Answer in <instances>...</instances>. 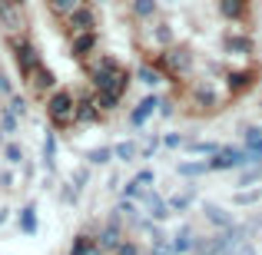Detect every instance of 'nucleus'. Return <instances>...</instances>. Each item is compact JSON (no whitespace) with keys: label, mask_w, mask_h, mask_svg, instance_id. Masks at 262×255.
<instances>
[{"label":"nucleus","mask_w":262,"mask_h":255,"mask_svg":"<svg viewBox=\"0 0 262 255\" xmlns=\"http://www.w3.org/2000/svg\"><path fill=\"white\" fill-rule=\"evenodd\" d=\"M47 116H50L53 129H70L77 123V96L70 89H53L47 96Z\"/></svg>","instance_id":"1"},{"label":"nucleus","mask_w":262,"mask_h":255,"mask_svg":"<svg viewBox=\"0 0 262 255\" xmlns=\"http://www.w3.org/2000/svg\"><path fill=\"white\" fill-rule=\"evenodd\" d=\"M7 47L13 50V60H17V70H20V77L30 83V77H33V70H37L43 60H40V53H37V47L30 43V40L24 37V33H13V37H7Z\"/></svg>","instance_id":"2"},{"label":"nucleus","mask_w":262,"mask_h":255,"mask_svg":"<svg viewBox=\"0 0 262 255\" xmlns=\"http://www.w3.org/2000/svg\"><path fill=\"white\" fill-rule=\"evenodd\" d=\"M156 70H166L173 77H186L192 70V53L186 47H169V50H163L156 57Z\"/></svg>","instance_id":"3"},{"label":"nucleus","mask_w":262,"mask_h":255,"mask_svg":"<svg viewBox=\"0 0 262 255\" xmlns=\"http://www.w3.org/2000/svg\"><path fill=\"white\" fill-rule=\"evenodd\" d=\"M0 27H4L7 37L27 30V10L24 0H0Z\"/></svg>","instance_id":"4"},{"label":"nucleus","mask_w":262,"mask_h":255,"mask_svg":"<svg viewBox=\"0 0 262 255\" xmlns=\"http://www.w3.org/2000/svg\"><path fill=\"white\" fill-rule=\"evenodd\" d=\"M246 163H249L246 149H232V146H226V149H219V153L212 156L206 166H209V172H226V169H243Z\"/></svg>","instance_id":"5"},{"label":"nucleus","mask_w":262,"mask_h":255,"mask_svg":"<svg viewBox=\"0 0 262 255\" xmlns=\"http://www.w3.org/2000/svg\"><path fill=\"white\" fill-rule=\"evenodd\" d=\"M67 33H70V37H77V33H96V13H93V7L80 4L77 10L67 17Z\"/></svg>","instance_id":"6"},{"label":"nucleus","mask_w":262,"mask_h":255,"mask_svg":"<svg viewBox=\"0 0 262 255\" xmlns=\"http://www.w3.org/2000/svg\"><path fill=\"white\" fill-rule=\"evenodd\" d=\"M123 219L120 216H110V222L103 225V232L96 236V245H100V252H116L123 242V229H120Z\"/></svg>","instance_id":"7"},{"label":"nucleus","mask_w":262,"mask_h":255,"mask_svg":"<svg viewBox=\"0 0 262 255\" xmlns=\"http://www.w3.org/2000/svg\"><path fill=\"white\" fill-rule=\"evenodd\" d=\"M143 209H146V216L153 219V222H166L169 219V202L160 192H146V196H143Z\"/></svg>","instance_id":"8"},{"label":"nucleus","mask_w":262,"mask_h":255,"mask_svg":"<svg viewBox=\"0 0 262 255\" xmlns=\"http://www.w3.org/2000/svg\"><path fill=\"white\" fill-rule=\"evenodd\" d=\"M160 103H163V100H160V96H156V93L143 96V100H140V106H136L133 113H129V123H133V126H143V123H146L149 116H153L156 109H160Z\"/></svg>","instance_id":"9"},{"label":"nucleus","mask_w":262,"mask_h":255,"mask_svg":"<svg viewBox=\"0 0 262 255\" xmlns=\"http://www.w3.org/2000/svg\"><path fill=\"white\" fill-rule=\"evenodd\" d=\"M96 50V33H77V37H70V53L77 60H90Z\"/></svg>","instance_id":"10"},{"label":"nucleus","mask_w":262,"mask_h":255,"mask_svg":"<svg viewBox=\"0 0 262 255\" xmlns=\"http://www.w3.org/2000/svg\"><path fill=\"white\" fill-rule=\"evenodd\" d=\"M203 216H206V222L216 225L219 232L229 229V225H236V222H232V212H226L223 205H216V202H206V205H203Z\"/></svg>","instance_id":"11"},{"label":"nucleus","mask_w":262,"mask_h":255,"mask_svg":"<svg viewBox=\"0 0 262 255\" xmlns=\"http://www.w3.org/2000/svg\"><path fill=\"white\" fill-rule=\"evenodd\" d=\"M30 86H33V93H53V89H57V77H53L50 66L40 63L37 70H33V77H30Z\"/></svg>","instance_id":"12"},{"label":"nucleus","mask_w":262,"mask_h":255,"mask_svg":"<svg viewBox=\"0 0 262 255\" xmlns=\"http://www.w3.org/2000/svg\"><path fill=\"white\" fill-rule=\"evenodd\" d=\"M243 136H246V156H249V163H259L262 159V126H246L243 129Z\"/></svg>","instance_id":"13"},{"label":"nucleus","mask_w":262,"mask_h":255,"mask_svg":"<svg viewBox=\"0 0 262 255\" xmlns=\"http://www.w3.org/2000/svg\"><path fill=\"white\" fill-rule=\"evenodd\" d=\"M100 106H96V100L93 96H80L77 100V123H96L100 120Z\"/></svg>","instance_id":"14"},{"label":"nucleus","mask_w":262,"mask_h":255,"mask_svg":"<svg viewBox=\"0 0 262 255\" xmlns=\"http://www.w3.org/2000/svg\"><path fill=\"white\" fill-rule=\"evenodd\" d=\"M192 229L189 225H179V232L173 236V242H169V252L173 255H186V252H192Z\"/></svg>","instance_id":"15"},{"label":"nucleus","mask_w":262,"mask_h":255,"mask_svg":"<svg viewBox=\"0 0 262 255\" xmlns=\"http://www.w3.org/2000/svg\"><path fill=\"white\" fill-rule=\"evenodd\" d=\"M70 255H100V245L93 236H77L70 245Z\"/></svg>","instance_id":"16"},{"label":"nucleus","mask_w":262,"mask_h":255,"mask_svg":"<svg viewBox=\"0 0 262 255\" xmlns=\"http://www.w3.org/2000/svg\"><path fill=\"white\" fill-rule=\"evenodd\" d=\"M192 199H196V189H192V186H186L183 192H176V196L169 199V212H186L192 205Z\"/></svg>","instance_id":"17"},{"label":"nucleus","mask_w":262,"mask_h":255,"mask_svg":"<svg viewBox=\"0 0 262 255\" xmlns=\"http://www.w3.org/2000/svg\"><path fill=\"white\" fill-rule=\"evenodd\" d=\"M219 10L226 20H243L246 17V0H219Z\"/></svg>","instance_id":"18"},{"label":"nucleus","mask_w":262,"mask_h":255,"mask_svg":"<svg viewBox=\"0 0 262 255\" xmlns=\"http://www.w3.org/2000/svg\"><path fill=\"white\" fill-rule=\"evenodd\" d=\"M93 100H96V106H100V113H113V109L120 106V96L110 93V89H96Z\"/></svg>","instance_id":"19"},{"label":"nucleus","mask_w":262,"mask_h":255,"mask_svg":"<svg viewBox=\"0 0 262 255\" xmlns=\"http://www.w3.org/2000/svg\"><path fill=\"white\" fill-rule=\"evenodd\" d=\"M116 216L126 219L129 225H140V209H136L133 199H120V205H116Z\"/></svg>","instance_id":"20"},{"label":"nucleus","mask_w":262,"mask_h":255,"mask_svg":"<svg viewBox=\"0 0 262 255\" xmlns=\"http://www.w3.org/2000/svg\"><path fill=\"white\" fill-rule=\"evenodd\" d=\"M223 47L229 53H249L252 50V40L249 37H232V33H226V37H223Z\"/></svg>","instance_id":"21"},{"label":"nucleus","mask_w":262,"mask_h":255,"mask_svg":"<svg viewBox=\"0 0 262 255\" xmlns=\"http://www.w3.org/2000/svg\"><path fill=\"white\" fill-rule=\"evenodd\" d=\"M83 159L90 163V166H106L110 159H113V149L110 146H96V149H86V156Z\"/></svg>","instance_id":"22"},{"label":"nucleus","mask_w":262,"mask_h":255,"mask_svg":"<svg viewBox=\"0 0 262 255\" xmlns=\"http://www.w3.org/2000/svg\"><path fill=\"white\" fill-rule=\"evenodd\" d=\"M136 80H140V83H146V86H160V83H163V73L156 70V66L143 63L140 70H136Z\"/></svg>","instance_id":"23"},{"label":"nucleus","mask_w":262,"mask_h":255,"mask_svg":"<svg viewBox=\"0 0 262 255\" xmlns=\"http://www.w3.org/2000/svg\"><path fill=\"white\" fill-rule=\"evenodd\" d=\"M136 156H140L136 143H116L113 146V159H120V163H133Z\"/></svg>","instance_id":"24"},{"label":"nucleus","mask_w":262,"mask_h":255,"mask_svg":"<svg viewBox=\"0 0 262 255\" xmlns=\"http://www.w3.org/2000/svg\"><path fill=\"white\" fill-rule=\"evenodd\" d=\"M20 232H27V236L37 232V209H33V205L20 209Z\"/></svg>","instance_id":"25"},{"label":"nucleus","mask_w":262,"mask_h":255,"mask_svg":"<svg viewBox=\"0 0 262 255\" xmlns=\"http://www.w3.org/2000/svg\"><path fill=\"white\" fill-rule=\"evenodd\" d=\"M156 10H160V4H156V0H133V13L140 20H149Z\"/></svg>","instance_id":"26"},{"label":"nucleus","mask_w":262,"mask_h":255,"mask_svg":"<svg viewBox=\"0 0 262 255\" xmlns=\"http://www.w3.org/2000/svg\"><path fill=\"white\" fill-rule=\"evenodd\" d=\"M17 120H20V116L13 113L10 106H7V109H0V129H4L7 136H13V133H17Z\"/></svg>","instance_id":"27"},{"label":"nucleus","mask_w":262,"mask_h":255,"mask_svg":"<svg viewBox=\"0 0 262 255\" xmlns=\"http://www.w3.org/2000/svg\"><path fill=\"white\" fill-rule=\"evenodd\" d=\"M77 7H80V0H50V10L57 13V17H63V20L70 17Z\"/></svg>","instance_id":"28"},{"label":"nucleus","mask_w":262,"mask_h":255,"mask_svg":"<svg viewBox=\"0 0 262 255\" xmlns=\"http://www.w3.org/2000/svg\"><path fill=\"white\" fill-rule=\"evenodd\" d=\"M176 172L179 176H203V172H209V166L206 163H179Z\"/></svg>","instance_id":"29"},{"label":"nucleus","mask_w":262,"mask_h":255,"mask_svg":"<svg viewBox=\"0 0 262 255\" xmlns=\"http://www.w3.org/2000/svg\"><path fill=\"white\" fill-rule=\"evenodd\" d=\"M259 199H262V189H249V192H236L232 202H236V205H256Z\"/></svg>","instance_id":"30"},{"label":"nucleus","mask_w":262,"mask_h":255,"mask_svg":"<svg viewBox=\"0 0 262 255\" xmlns=\"http://www.w3.org/2000/svg\"><path fill=\"white\" fill-rule=\"evenodd\" d=\"M4 159L10 163V166H17V163H24V149H20L17 143H7L4 146Z\"/></svg>","instance_id":"31"},{"label":"nucleus","mask_w":262,"mask_h":255,"mask_svg":"<svg viewBox=\"0 0 262 255\" xmlns=\"http://www.w3.org/2000/svg\"><path fill=\"white\" fill-rule=\"evenodd\" d=\"M53 156H57V140H53V133H47V140H43V159H47V169H53Z\"/></svg>","instance_id":"32"},{"label":"nucleus","mask_w":262,"mask_h":255,"mask_svg":"<svg viewBox=\"0 0 262 255\" xmlns=\"http://www.w3.org/2000/svg\"><path fill=\"white\" fill-rule=\"evenodd\" d=\"M252 80H249V73H229V89L232 93H239V89H246Z\"/></svg>","instance_id":"33"},{"label":"nucleus","mask_w":262,"mask_h":255,"mask_svg":"<svg viewBox=\"0 0 262 255\" xmlns=\"http://www.w3.org/2000/svg\"><path fill=\"white\" fill-rule=\"evenodd\" d=\"M146 192H143V186L136 182V179H129L126 186H123V199H143Z\"/></svg>","instance_id":"34"},{"label":"nucleus","mask_w":262,"mask_h":255,"mask_svg":"<svg viewBox=\"0 0 262 255\" xmlns=\"http://www.w3.org/2000/svg\"><path fill=\"white\" fill-rule=\"evenodd\" d=\"M186 146H189V153H206V156H216L219 153L216 143H186Z\"/></svg>","instance_id":"35"},{"label":"nucleus","mask_w":262,"mask_h":255,"mask_svg":"<svg viewBox=\"0 0 262 255\" xmlns=\"http://www.w3.org/2000/svg\"><path fill=\"white\" fill-rule=\"evenodd\" d=\"M156 43H163V47L173 43V30H169V24H160V27H156Z\"/></svg>","instance_id":"36"},{"label":"nucleus","mask_w":262,"mask_h":255,"mask_svg":"<svg viewBox=\"0 0 262 255\" xmlns=\"http://www.w3.org/2000/svg\"><path fill=\"white\" fill-rule=\"evenodd\" d=\"M113 255H140V245H136V242H129V239H123V242H120V249H116Z\"/></svg>","instance_id":"37"},{"label":"nucleus","mask_w":262,"mask_h":255,"mask_svg":"<svg viewBox=\"0 0 262 255\" xmlns=\"http://www.w3.org/2000/svg\"><path fill=\"white\" fill-rule=\"evenodd\" d=\"M196 100H199V103H206V106H212V103H216V96H212V89H209V86H196Z\"/></svg>","instance_id":"38"},{"label":"nucleus","mask_w":262,"mask_h":255,"mask_svg":"<svg viewBox=\"0 0 262 255\" xmlns=\"http://www.w3.org/2000/svg\"><path fill=\"white\" fill-rule=\"evenodd\" d=\"M163 143H166V149H179V146H186V136L183 133H169Z\"/></svg>","instance_id":"39"},{"label":"nucleus","mask_w":262,"mask_h":255,"mask_svg":"<svg viewBox=\"0 0 262 255\" xmlns=\"http://www.w3.org/2000/svg\"><path fill=\"white\" fill-rule=\"evenodd\" d=\"M10 109H13L17 116H24V113H27V100H24V96H17V93H13V96H10Z\"/></svg>","instance_id":"40"},{"label":"nucleus","mask_w":262,"mask_h":255,"mask_svg":"<svg viewBox=\"0 0 262 255\" xmlns=\"http://www.w3.org/2000/svg\"><path fill=\"white\" fill-rule=\"evenodd\" d=\"M86 182H90V172L86 169H77V172H73V189H83Z\"/></svg>","instance_id":"41"},{"label":"nucleus","mask_w":262,"mask_h":255,"mask_svg":"<svg viewBox=\"0 0 262 255\" xmlns=\"http://www.w3.org/2000/svg\"><path fill=\"white\" fill-rule=\"evenodd\" d=\"M133 179H136V182H140V186H143V189H146V186H149V182H153V179H156V176H153V169H143V172H136V176H133Z\"/></svg>","instance_id":"42"},{"label":"nucleus","mask_w":262,"mask_h":255,"mask_svg":"<svg viewBox=\"0 0 262 255\" xmlns=\"http://www.w3.org/2000/svg\"><path fill=\"white\" fill-rule=\"evenodd\" d=\"M0 96H7V100L13 96V83L7 80V73H0Z\"/></svg>","instance_id":"43"},{"label":"nucleus","mask_w":262,"mask_h":255,"mask_svg":"<svg viewBox=\"0 0 262 255\" xmlns=\"http://www.w3.org/2000/svg\"><path fill=\"white\" fill-rule=\"evenodd\" d=\"M226 255H256V249H252V242H243V245H236V249H229Z\"/></svg>","instance_id":"44"},{"label":"nucleus","mask_w":262,"mask_h":255,"mask_svg":"<svg viewBox=\"0 0 262 255\" xmlns=\"http://www.w3.org/2000/svg\"><path fill=\"white\" fill-rule=\"evenodd\" d=\"M252 179H259V169H249V172H243V179H239V186H249Z\"/></svg>","instance_id":"45"},{"label":"nucleus","mask_w":262,"mask_h":255,"mask_svg":"<svg viewBox=\"0 0 262 255\" xmlns=\"http://www.w3.org/2000/svg\"><path fill=\"white\" fill-rule=\"evenodd\" d=\"M156 146H160V140H149V143H146V149H143V156H146V159H149V156L156 153Z\"/></svg>","instance_id":"46"},{"label":"nucleus","mask_w":262,"mask_h":255,"mask_svg":"<svg viewBox=\"0 0 262 255\" xmlns=\"http://www.w3.org/2000/svg\"><path fill=\"white\" fill-rule=\"evenodd\" d=\"M160 116H173V103H160Z\"/></svg>","instance_id":"47"},{"label":"nucleus","mask_w":262,"mask_h":255,"mask_svg":"<svg viewBox=\"0 0 262 255\" xmlns=\"http://www.w3.org/2000/svg\"><path fill=\"white\" fill-rule=\"evenodd\" d=\"M7 222V209H4V205H0V225H4Z\"/></svg>","instance_id":"48"}]
</instances>
